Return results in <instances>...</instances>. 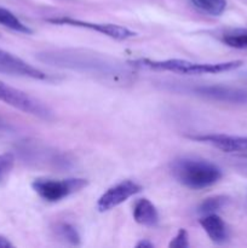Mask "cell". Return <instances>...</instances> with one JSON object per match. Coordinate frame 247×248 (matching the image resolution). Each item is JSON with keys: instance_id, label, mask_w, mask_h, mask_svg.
<instances>
[{"instance_id": "cell-1", "label": "cell", "mask_w": 247, "mask_h": 248, "mask_svg": "<svg viewBox=\"0 0 247 248\" xmlns=\"http://www.w3.org/2000/svg\"><path fill=\"white\" fill-rule=\"evenodd\" d=\"M38 60L46 64L67 68L77 72L92 73L94 75L118 80L128 74L121 63L111 61L97 53L79 50H53L38 53Z\"/></svg>"}, {"instance_id": "cell-2", "label": "cell", "mask_w": 247, "mask_h": 248, "mask_svg": "<svg viewBox=\"0 0 247 248\" xmlns=\"http://www.w3.org/2000/svg\"><path fill=\"white\" fill-rule=\"evenodd\" d=\"M171 172L179 184L193 190L210 188L218 183L223 176L222 170L213 162L190 156L173 160Z\"/></svg>"}, {"instance_id": "cell-3", "label": "cell", "mask_w": 247, "mask_h": 248, "mask_svg": "<svg viewBox=\"0 0 247 248\" xmlns=\"http://www.w3.org/2000/svg\"><path fill=\"white\" fill-rule=\"evenodd\" d=\"M133 67L143 68L154 72H171L176 74L183 75H205V74H219V73L235 70L244 64L242 61H228V62L218 63H196L186 60H149V58H140L132 61Z\"/></svg>"}, {"instance_id": "cell-4", "label": "cell", "mask_w": 247, "mask_h": 248, "mask_svg": "<svg viewBox=\"0 0 247 248\" xmlns=\"http://www.w3.org/2000/svg\"><path fill=\"white\" fill-rule=\"evenodd\" d=\"M0 102L43 120H51L53 118L51 109L44 102L2 81H0Z\"/></svg>"}, {"instance_id": "cell-5", "label": "cell", "mask_w": 247, "mask_h": 248, "mask_svg": "<svg viewBox=\"0 0 247 248\" xmlns=\"http://www.w3.org/2000/svg\"><path fill=\"white\" fill-rule=\"evenodd\" d=\"M89 186V181L85 178L50 179L36 178L31 183L33 190L47 202H58L75 193H79Z\"/></svg>"}, {"instance_id": "cell-6", "label": "cell", "mask_w": 247, "mask_h": 248, "mask_svg": "<svg viewBox=\"0 0 247 248\" xmlns=\"http://www.w3.org/2000/svg\"><path fill=\"white\" fill-rule=\"evenodd\" d=\"M46 22L52 24H58V26H70L77 27V28H84L89 29V31H97V33L106 35L108 38L114 39V40H127V39L133 38L136 35L135 31L131 29L126 28L124 26H119V24L113 23H97V22H90V21H82L79 18H73V17H52V18H47Z\"/></svg>"}, {"instance_id": "cell-7", "label": "cell", "mask_w": 247, "mask_h": 248, "mask_svg": "<svg viewBox=\"0 0 247 248\" xmlns=\"http://www.w3.org/2000/svg\"><path fill=\"white\" fill-rule=\"evenodd\" d=\"M183 91L211 101L234 104H247V91L224 85H194L183 87Z\"/></svg>"}, {"instance_id": "cell-8", "label": "cell", "mask_w": 247, "mask_h": 248, "mask_svg": "<svg viewBox=\"0 0 247 248\" xmlns=\"http://www.w3.org/2000/svg\"><path fill=\"white\" fill-rule=\"evenodd\" d=\"M140 190H142V186L130 179L119 182L102 194L101 198L97 200V210L99 212H108L127 201Z\"/></svg>"}, {"instance_id": "cell-9", "label": "cell", "mask_w": 247, "mask_h": 248, "mask_svg": "<svg viewBox=\"0 0 247 248\" xmlns=\"http://www.w3.org/2000/svg\"><path fill=\"white\" fill-rule=\"evenodd\" d=\"M0 73L34 80H50L51 77L22 58L0 48Z\"/></svg>"}, {"instance_id": "cell-10", "label": "cell", "mask_w": 247, "mask_h": 248, "mask_svg": "<svg viewBox=\"0 0 247 248\" xmlns=\"http://www.w3.org/2000/svg\"><path fill=\"white\" fill-rule=\"evenodd\" d=\"M190 140L206 143L224 153H247V137L229 135H198Z\"/></svg>"}, {"instance_id": "cell-11", "label": "cell", "mask_w": 247, "mask_h": 248, "mask_svg": "<svg viewBox=\"0 0 247 248\" xmlns=\"http://www.w3.org/2000/svg\"><path fill=\"white\" fill-rule=\"evenodd\" d=\"M200 225L207 236L210 237L211 241L216 245H224L227 244L229 240V229H228L227 224L224 220L217 215V213H212V215L202 216L199 220Z\"/></svg>"}, {"instance_id": "cell-12", "label": "cell", "mask_w": 247, "mask_h": 248, "mask_svg": "<svg viewBox=\"0 0 247 248\" xmlns=\"http://www.w3.org/2000/svg\"><path fill=\"white\" fill-rule=\"evenodd\" d=\"M133 219L143 227L153 228L159 223V212L148 199H139L133 207Z\"/></svg>"}, {"instance_id": "cell-13", "label": "cell", "mask_w": 247, "mask_h": 248, "mask_svg": "<svg viewBox=\"0 0 247 248\" xmlns=\"http://www.w3.org/2000/svg\"><path fill=\"white\" fill-rule=\"evenodd\" d=\"M0 24L4 26L5 28L17 31V33L27 34V35L33 33V31L27 24H24L16 15L12 14L10 10L5 9V7H0Z\"/></svg>"}, {"instance_id": "cell-14", "label": "cell", "mask_w": 247, "mask_h": 248, "mask_svg": "<svg viewBox=\"0 0 247 248\" xmlns=\"http://www.w3.org/2000/svg\"><path fill=\"white\" fill-rule=\"evenodd\" d=\"M191 4L200 11L218 17L227 9V0H190Z\"/></svg>"}, {"instance_id": "cell-15", "label": "cell", "mask_w": 247, "mask_h": 248, "mask_svg": "<svg viewBox=\"0 0 247 248\" xmlns=\"http://www.w3.org/2000/svg\"><path fill=\"white\" fill-rule=\"evenodd\" d=\"M229 199L227 196L217 195L211 196V198L205 199L200 205L198 206V213L200 216H207L212 215V213H217L222 208L225 207Z\"/></svg>"}, {"instance_id": "cell-16", "label": "cell", "mask_w": 247, "mask_h": 248, "mask_svg": "<svg viewBox=\"0 0 247 248\" xmlns=\"http://www.w3.org/2000/svg\"><path fill=\"white\" fill-rule=\"evenodd\" d=\"M53 230H55L58 239L67 242V244L73 245V246H79V245L81 244V239H80L79 232H77V230L75 229L73 225H70L69 223H58V224H56Z\"/></svg>"}, {"instance_id": "cell-17", "label": "cell", "mask_w": 247, "mask_h": 248, "mask_svg": "<svg viewBox=\"0 0 247 248\" xmlns=\"http://www.w3.org/2000/svg\"><path fill=\"white\" fill-rule=\"evenodd\" d=\"M222 41L229 47L245 50L247 48V31H234L223 34Z\"/></svg>"}, {"instance_id": "cell-18", "label": "cell", "mask_w": 247, "mask_h": 248, "mask_svg": "<svg viewBox=\"0 0 247 248\" xmlns=\"http://www.w3.org/2000/svg\"><path fill=\"white\" fill-rule=\"evenodd\" d=\"M15 166V155L12 153L0 154V183L12 171Z\"/></svg>"}, {"instance_id": "cell-19", "label": "cell", "mask_w": 247, "mask_h": 248, "mask_svg": "<svg viewBox=\"0 0 247 248\" xmlns=\"http://www.w3.org/2000/svg\"><path fill=\"white\" fill-rule=\"evenodd\" d=\"M189 246L190 244H189V236L185 229H179L176 236L169 244V247L171 248H186Z\"/></svg>"}, {"instance_id": "cell-20", "label": "cell", "mask_w": 247, "mask_h": 248, "mask_svg": "<svg viewBox=\"0 0 247 248\" xmlns=\"http://www.w3.org/2000/svg\"><path fill=\"white\" fill-rule=\"evenodd\" d=\"M136 247L137 248H153L154 247V244H153L152 241H149V240L144 239V240H140V241H138L137 244H136Z\"/></svg>"}, {"instance_id": "cell-21", "label": "cell", "mask_w": 247, "mask_h": 248, "mask_svg": "<svg viewBox=\"0 0 247 248\" xmlns=\"http://www.w3.org/2000/svg\"><path fill=\"white\" fill-rule=\"evenodd\" d=\"M12 246H14V245H12L11 242L6 239V237L2 236V235H0V248H9Z\"/></svg>"}, {"instance_id": "cell-22", "label": "cell", "mask_w": 247, "mask_h": 248, "mask_svg": "<svg viewBox=\"0 0 247 248\" xmlns=\"http://www.w3.org/2000/svg\"><path fill=\"white\" fill-rule=\"evenodd\" d=\"M11 128V126L9 125V123L4 120V119L0 118V131H7Z\"/></svg>"}, {"instance_id": "cell-23", "label": "cell", "mask_w": 247, "mask_h": 248, "mask_svg": "<svg viewBox=\"0 0 247 248\" xmlns=\"http://www.w3.org/2000/svg\"><path fill=\"white\" fill-rule=\"evenodd\" d=\"M242 157H244V159H247V154H245V155H242Z\"/></svg>"}]
</instances>
